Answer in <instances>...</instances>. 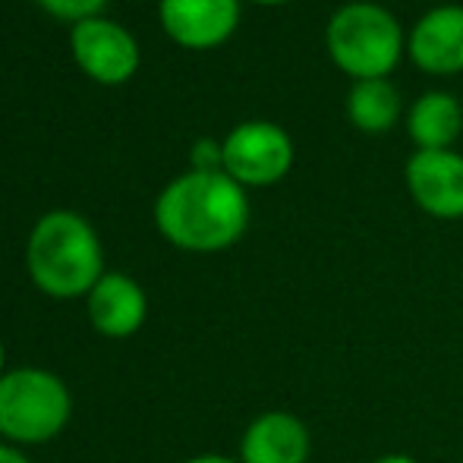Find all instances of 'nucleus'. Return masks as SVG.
Instances as JSON below:
<instances>
[{
	"instance_id": "nucleus-18",
	"label": "nucleus",
	"mask_w": 463,
	"mask_h": 463,
	"mask_svg": "<svg viewBox=\"0 0 463 463\" xmlns=\"http://www.w3.org/2000/svg\"><path fill=\"white\" fill-rule=\"evenodd\" d=\"M369 463H420V460L410 458V454H382V458H375Z\"/></svg>"
},
{
	"instance_id": "nucleus-9",
	"label": "nucleus",
	"mask_w": 463,
	"mask_h": 463,
	"mask_svg": "<svg viewBox=\"0 0 463 463\" xmlns=\"http://www.w3.org/2000/svg\"><path fill=\"white\" fill-rule=\"evenodd\" d=\"M73 54L89 76L101 82H120L139 63L133 35L108 19H80L73 25Z\"/></svg>"
},
{
	"instance_id": "nucleus-3",
	"label": "nucleus",
	"mask_w": 463,
	"mask_h": 463,
	"mask_svg": "<svg viewBox=\"0 0 463 463\" xmlns=\"http://www.w3.org/2000/svg\"><path fill=\"white\" fill-rule=\"evenodd\" d=\"M73 420V394L57 372L42 366L6 369L0 378V441L16 448L48 445Z\"/></svg>"
},
{
	"instance_id": "nucleus-19",
	"label": "nucleus",
	"mask_w": 463,
	"mask_h": 463,
	"mask_svg": "<svg viewBox=\"0 0 463 463\" xmlns=\"http://www.w3.org/2000/svg\"><path fill=\"white\" fill-rule=\"evenodd\" d=\"M6 375V347H4V337H0V378Z\"/></svg>"
},
{
	"instance_id": "nucleus-5",
	"label": "nucleus",
	"mask_w": 463,
	"mask_h": 463,
	"mask_svg": "<svg viewBox=\"0 0 463 463\" xmlns=\"http://www.w3.org/2000/svg\"><path fill=\"white\" fill-rule=\"evenodd\" d=\"M224 174L240 186H271L290 171L293 142L269 120H246L224 142Z\"/></svg>"
},
{
	"instance_id": "nucleus-4",
	"label": "nucleus",
	"mask_w": 463,
	"mask_h": 463,
	"mask_svg": "<svg viewBox=\"0 0 463 463\" xmlns=\"http://www.w3.org/2000/svg\"><path fill=\"white\" fill-rule=\"evenodd\" d=\"M328 54L347 76L360 80H388L403 51V32L397 19L378 4H347L331 16Z\"/></svg>"
},
{
	"instance_id": "nucleus-2",
	"label": "nucleus",
	"mask_w": 463,
	"mask_h": 463,
	"mask_svg": "<svg viewBox=\"0 0 463 463\" xmlns=\"http://www.w3.org/2000/svg\"><path fill=\"white\" fill-rule=\"evenodd\" d=\"M25 262L32 284L54 299L89 297V290L104 275V256L95 227L67 208L38 218V224L32 227Z\"/></svg>"
},
{
	"instance_id": "nucleus-1",
	"label": "nucleus",
	"mask_w": 463,
	"mask_h": 463,
	"mask_svg": "<svg viewBox=\"0 0 463 463\" xmlns=\"http://www.w3.org/2000/svg\"><path fill=\"white\" fill-rule=\"evenodd\" d=\"M155 224L186 252H221L246 233L250 199L231 174L189 171L161 189Z\"/></svg>"
},
{
	"instance_id": "nucleus-8",
	"label": "nucleus",
	"mask_w": 463,
	"mask_h": 463,
	"mask_svg": "<svg viewBox=\"0 0 463 463\" xmlns=\"http://www.w3.org/2000/svg\"><path fill=\"white\" fill-rule=\"evenodd\" d=\"M309 426L287 410H265L240 435V463H309Z\"/></svg>"
},
{
	"instance_id": "nucleus-12",
	"label": "nucleus",
	"mask_w": 463,
	"mask_h": 463,
	"mask_svg": "<svg viewBox=\"0 0 463 463\" xmlns=\"http://www.w3.org/2000/svg\"><path fill=\"white\" fill-rule=\"evenodd\" d=\"M407 129L420 152H439L448 148L463 129L460 101L448 92H426L410 108Z\"/></svg>"
},
{
	"instance_id": "nucleus-16",
	"label": "nucleus",
	"mask_w": 463,
	"mask_h": 463,
	"mask_svg": "<svg viewBox=\"0 0 463 463\" xmlns=\"http://www.w3.org/2000/svg\"><path fill=\"white\" fill-rule=\"evenodd\" d=\"M0 463H32V460L25 458L23 448L10 445V441H0Z\"/></svg>"
},
{
	"instance_id": "nucleus-13",
	"label": "nucleus",
	"mask_w": 463,
	"mask_h": 463,
	"mask_svg": "<svg viewBox=\"0 0 463 463\" xmlns=\"http://www.w3.org/2000/svg\"><path fill=\"white\" fill-rule=\"evenodd\" d=\"M347 114L363 133H384L401 117V95L388 80H360L350 89Z\"/></svg>"
},
{
	"instance_id": "nucleus-10",
	"label": "nucleus",
	"mask_w": 463,
	"mask_h": 463,
	"mask_svg": "<svg viewBox=\"0 0 463 463\" xmlns=\"http://www.w3.org/2000/svg\"><path fill=\"white\" fill-rule=\"evenodd\" d=\"M240 19V0H161V23L186 48H214Z\"/></svg>"
},
{
	"instance_id": "nucleus-6",
	"label": "nucleus",
	"mask_w": 463,
	"mask_h": 463,
	"mask_svg": "<svg viewBox=\"0 0 463 463\" xmlns=\"http://www.w3.org/2000/svg\"><path fill=\"white\" fill-rule=\"evenodd\" d=\"M89 325L108 341H127L139 335L148 318V297L136 278L123 271H104L86 297Z\"/></svg>"
},
{
	"instance_id": "nucleus-20",
	"label": "nucleus",
	"mask_w": 463,
	"mask_h": 463,
	"mask_svg": "<svg viewBox=\"0 0 463 463\" xmlns=\"http://www.w3.org/2000/svg\"><path fill=\"white\" fill-rule=\"evenodd\" d=\"M259 4H284V0H259Z\"/></svg>"
},
{
	"instance_id": "nucleus-17",
	"label": "nucleus",
	"mask_w": 463,
	"mask_h": 463,
	"mask_svg": "<svg viewBox=\"0 0 463 463\" xmlns=\"http://www.w3.org/2000/svg\"><path fill=\"white\" fill-rule=\"evenodd\" d=\"M186 463H240L237 458H227V454H195Z\"/></svg>"
},
{
	"instance_id": "nucleus-7",
	"label": "nucleus",
	"mask_w": 463,
	"mask_h": 463,
	"mask_svg": "<svg viewBox=\"0 0 463 463\" xmlns=\"http://www.w3.org/2000/svg\"><path fill=\"white\" fill-rule=\"evenodd\" d=\"M407 186L416 205L432 218H463V155L451 148L416 152L407 161Z\"/></svg>"
},
{
	"instance_id": "nucleus-14",
	"label": "nucleus",
	"mask_w": 463,
	"mask_h": 463,
	"mask_svg": "<svg viewBox=\"0 0 463 463\" xmlns=\"http://www.w3.org/2000/svg\"><path fill=\"white\" fill-rule=\"evenodd\" d=\"M193 171H221L224 167V146L214 139H199L193 146Z\"/></svg>"
},
{
	"instance_id": "nucleus-11",
	"label": "nucleus",
	"mask_w": 463,
	"mask_h": 463,
	"mask_svg": "<svg viewBox=\"0 0 463 463\" xmlns=\"http://www.w3.org/2000/svg\"><path fill=\"white\" fill-rule=\"evenodd\" d=\"M410 57L426 73L463 70V6H435L410 32Z\"/></svg>"
},
{
	"instance_id": "nucleus-15",
	"label": "nucleus",
	"mask_w": 463,
	"mask_h": 463,
	"mask_svg": "<svg viewBox=\"0 0 463 463\" xmlns=\"http://www.w3.org/2000/svg\"><path fill=\"white\" fill-rule=\"evenodd\" d=\"M42 6H48L57 16H70V19H86L95 10H101L104 0H38Z\"/></svg>"
}]
</instances>
